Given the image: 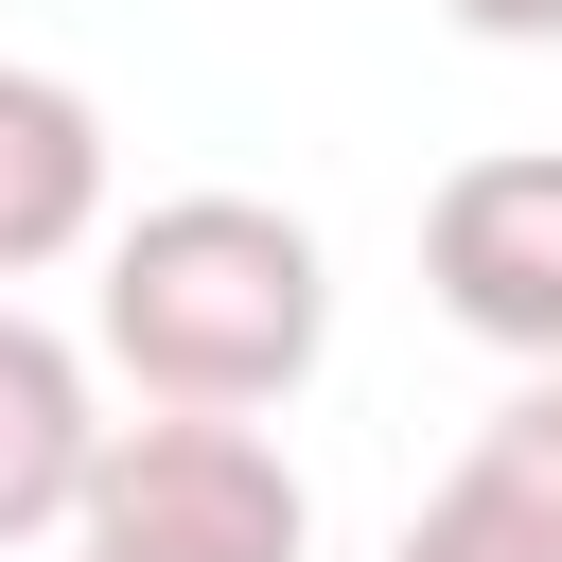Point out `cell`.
<instances>
[{
	"instance_id": "cell-4",
	"label": "cell",
	"mask_w": 562,
	"mask_h": 562,
	"mask_svg": "<svg viewBox=\"0 0 562 562\" xmlns=\"http://www.w3.org/2000/svg\"><path fill=\"white\" fill-rule=\"evenodd\" d=\"M105 228H123V211H105V105H88L70 70L0 53V299L53 281V263H88Z\"/></svg>"
},
{
	"instance_id": "cell-7",
	"label": "cell",
	"mask_w": 562,
	"mask_h": 562,
	"mask_svg": "<svg viewBox=\"0 0 562 562\" xmlns=\"http://www.w3.org/2000/svg\"><path fill=\"white\" fill-rule=\"evenodd\" d=\"M474 53H562V0H439Z\"/></svg>"
},
{
	"instance_id": "cell-2",
	"label": "cell",
	"mask_w": 562,
	"mask_h": 562,
	"mask_svg": "<svg viewBox=\"0 0 562 562\" xmlns=\"http://www.w3.org/2000/svg\"><path fill=\"white\" fill-rule=\"evenodd\" d=\"M316 544V492L263 422H105L88 457V509H70V562H299Z\"/></svg>"
},
{
	"instance_id": "cell-1",
	"label": "cell",
	"mask_w": 562,
	"mask_h": 562,
	"mask_svg": "<svg viewBox=\"0 0 562 562\" xmlns=\"http://www.w3.org/2000/svg\"><path fill=\"white\" fill-rule=\"evenodd\" d=\"M88 263V351L158 422H263L334 351V246L281 193H140Z\"/></svg>"
},
{
	"instance_id": "cell-6",
	"label": "cell",
	"mask_w": 562,
	"mask_h": 562,
	"mask_svg": "<svg viewBox=\"0 0 562 562\" xmlns=\"http://www.w3.org/2000/svg\"><path fill=\"white\" fill-rule=\"evenodd\" d=\"M88 457H105V386H88V351H70L35 299H0V562H18V544H70Z\"/></svg>"
},
{
	"instance_id": "cell-3",
	"label": "cell",
	"mask_w": 562,
	"mask_h": 562,
	"mask_svg": "<svg viewBox=\"0 0 562 562\" xmlns=\"http://www.w3.org/2000/svg\"><path fill=\"white\" fill-rule=\"evenodd\" d=\"M422 299L527 386L562 369V140H492L422 193Z\"/></svg>"
},
{
	"instance_id": "cell-5",
	"label": "cell",
	"mask_w": 562,
	"mask_h": 562,
	"mask_svg": "<svg viewBox=\"0 0 562 562\" xmlns=\"http://www.w3.org/2000/svg\"><path fill=\"white\" fill-rule=\"evenodd\" d=\"M386 562H562V369L509 386V404L457 439V474L404 509Z\"/></svg>"
}]
</instances>
